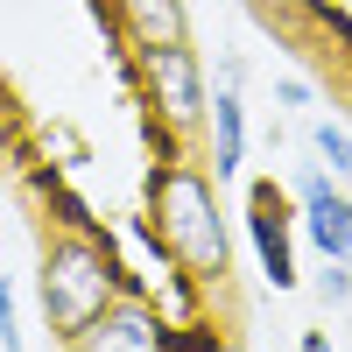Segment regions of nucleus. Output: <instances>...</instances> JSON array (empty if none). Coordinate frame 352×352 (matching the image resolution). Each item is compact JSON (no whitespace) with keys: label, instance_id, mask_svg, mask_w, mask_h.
Masks as SVG:
<instances>
[{"label":"nucleus","instance_id":"obj_1","mask_svg":"<svg viewBox=\"0 0 352 352\" xmlns=\"http://www.w3.org/2000/svg\"><path fill=\"white\" fill-rule=\"evenodd\" d=\"M148 204H155V232H162L176 268L190 282H226L232 247H226V219H219V197L204 184V169L197 162H162L155 184H148Z\"/></svg>","mask_w":352,"mask_h":352},{"label":"nucleus","instance_id":"obj_2","mask_svg":"<svg viewBox=\"0 0 352 352\" xmlns=\"http://www.w3.org/2000/svg\"><path fill=\"white\" fill-rule=\"evenodd\" d=\"M36 296H43V317L56 338H71L92 324V317L120 296V275H113V261L99 240H85V232H71V240H50L43 268H36Z\"/></svg>","mask_w":352,"mask_h":352},{"label":"nucleus","instance_id":"obj_3","mask_svg":"<svg viewBox=\"0 0 352 352\" xmlns=\"http://www.w3.org/2000/svg\"><path fill=\"white\" fill-rule=\"evenodd\" d=\"M141 78H148V99H155V113H162L176 134H190V127L204 120V78H197L190 43L141 50Z\"/></svg>","mask_w":352,"mask_h":352},{"label":"nucleus","instance_id":"obj_4","mask_svg":"<svg viewBox=\"0 0 352 352\" xmlns=\"http://www.w3.org/2000/svg\"><path fill=\"white\" fill-rule=\"evenodd\" d=\"M78 352H169V324H155L141 303H120V296H113L92 324L78 331Z\"/></svg>","mask_w":352,"mask_h":352},{"label":"nucleus","instance_id":"obj_5","mask_svg":"<svg viewBox=\"0 0 352 352\" xmlns=\"http://www.w3.org/2000/svg\"><path fill=\"white\" fill-rule=\"evenodd\" d=\"M247 226H254V247H261V268H268L275 289H296V254H289V204L275 184H254L247 197Z\"/></svg>","mask_w":352,"mask_h":352},{"label":"nucleus","instance_id":"obj_6","mask_svg":"<svg viewBox=\"0 0 352 352\" xmlns=\"http://www.w3.org/2000/svg\"><path fill=\"white\" fill-rule=\"evenodd\" d=\"M303 226H310V240L324 247V261H352V197L345 190H331L324 176H310L303 184Z\"/></svg>","mask_w":352,"mask_h":352},{"label":"nucleus","instance_id":"obj_7","mask_svg":"<svg viewBox=\"0 0 352 352\" xmlns=\"http://www.w3.org/2000/svg\"><path fill=\"white\" fill-rule=\"evenodd\" d=\"M120 28L134 36V50H162V43H190L184 28V0H113Z\"/></svg>","mask_w":352,"mask_h":352},{"label":"nucleus","instance_id":"obj_8","mask_svg":"<svg viewBox=\"0 0 352 352\" xmlns=\"http://www.w3.org/2000/svg\"><path fill=\"white\" fill-rule=\"evenodd\" d=\"M212 162H219V176H232L247 162V120H240L232 92H219V106H212Z\"/></svg>","mask_w":352,"mask_h":352},{"label":"nucleus","instance_id":"obj_9","mask_svg":"<svg viewBox=\"0 0 352 352\" xmlns=\"http://www.w3.org/2000/svg\"><path fill=\"white\" fill-rule=\"evenodd\" d=\"M317 148H324V162H331L338 176H352V127H338V120H317Z\"/></svg>","mask_w":352,"mask_h":352},{"label":"nucleus","instance_id":"obj_10","mask_svg":"<svg viewBox=\"0 0 352 352\" xmlns=\"http://www.w3.org/2000/svg\"><path fill=\"white\" fill-rule=\"evenodd\" d=\"M0 345H8V352H21V331H14V296H8V289H0Z\"/></svg>","mask_w":352,"mask_h":352},{"label":"nucleus","instance_id":"obj_11","mask_svg":"<svg viewBox=\"0 0 352 352\" xmlns=\"http://www.w3.org/2000/svg\"><path fill=\"white\" fill-rule=\"evenodd\" d=\"M204 352H240V345H232V338H226V345H204Z\"/></svg>","mask_w":352,"mask_h":352},{"label":"nucleus","instance_id":"obj_12","mask_svg":"<svg viewBox=\"0 0 352 352\" xmlns=\"http://www.w3.org/2000/svg\"><path fill=\"white\" fill-rule=\"evenodd\" d=\"M310 352H324V338H310Z\"/></svg>","mask_w":352,"mask_h":352},{"label":"nucleus","instance_id":"obj_13","mask_svg":"<svg viewBox=\"0 0 352 352\" xmlns=\"http://www.w3.org/2000/svg\"><path fill=\"white\" fill-rule=\"evenodd\" d=\"M345 303H352V275H345Z\"/></svg>","mask_w":352,"mask_h":352}]
</instances>
